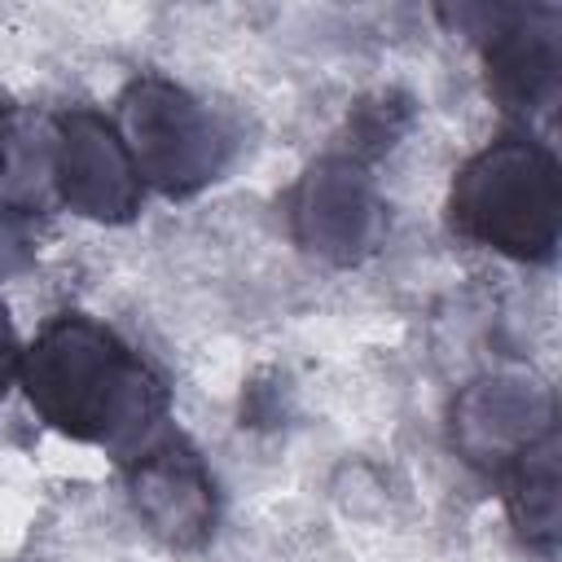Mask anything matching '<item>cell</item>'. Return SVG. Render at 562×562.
<instances>
[{
    "instance_id": "obj_1",
    "label": "cell",
    "mask_w": 562,
    "mask_h": 562,
    "mask_svg": "<svg viewBox=\"0 0 562 562\" xmlns=\"http://www.w3.org/2000/svg\"><path fill=\"white\" fill-rule=\"evenodd\" d=\"M18 386L57 435L136 457L167 417L162 378L110 325L61 312L22 347Z\"/></svg>"
},
{
    "instance_id": "obj_3",
    "label": "cell",
    "mask_w": 562,
    "mask_h": 562,
    "mask_svg": "<svg viewBox=\"0 0 562 562\" xmlns=\"http://www.w3.org/2000/svg\"><path fill=\"white\" fill-rule=\"evenodd\" d=\"M114 132L140 184H154L167 198H189L211 184L228 154V136L211 110L162 75H136L123 88Z\"/></svg>"
},
{
    "instance_id": "obj_8",
    "label": "cell",
    "mask_w": 562,
    "mask_h": 562,
    "mask_svg": "<svg viewBox=\"0 0 562 562\" xmlns=\"http://www.w3.org/2000/svg\"><path fill=\"white\" fill-rule=\"evenodd\" d=\"M18 364H22V342L13 338V325L0 307V395L9 391V382L18 378Z\"/></svg>"
},
{
    "instance_id": "obj_5",
    "label": "cell",
    "mask_w": 562,
    "mask_h": 562,
    "mask_svg": "<svg viewBox=\"0 0 562 562\" xmlns=\"http://www.w3.org/2000/svg\"><path fill=\"white\" fill-rule=\"evenodd\" d=\"M127 492L136 518L171 549H198L215 531V483L198 448L180 435L149 439L127 461Z\"/></svg>"
},
{
    "instance_id": "obj_6",
    "label": "cell",
    "mask_w": 562,
    "mask_h": 562,
    "mask_svg": "<svg viewBox=\"0 0 562 562\" xmlns=\"http://www.w3.org/2000/svg\"><path fill=\"white\" fill-rule=\"evenodd\" d=\"M483 26L479 53H483V75L487 92L501 101L509 114H540L558 101L562 83V53H558V26L553 9H479L474 13Z\"/></svg>"
},
{
    "instance_id": "obj_7",
    "label": "cell",
    "mask_w": 562,
    "mask_h": 562,
    "mask_svg": "<svg viewBox=\"0 0 562 562\" xmlns=\"http://www.w3.org/2000/svg\"><path fill=\"white\" fill-rule=\"evenodd\" d=\"M505 509L527 549L553 558L562 531V496H558V430L544 426L518 452L505 457Z\"/></svg>"
},
{
    "instance_id": "obj_2",
    "label": "cell",
    "mask_w": 562,
    "mask_h": 562,
    "mask_svg": "<svg viewBox=\"0 0 562 562\" xmlns=\"http://www.w3.org/2000/svg\"><path fill=\"white\" fill-rule=\"evenodd\" d=\"M448 224L457 237L505 259H549L562 233V176L553 149L527 132H505L483 145L452 176Z\"/></svg>"
},
{
    "instance_id": "obj_4",
    "label": "cell",
    "mask_w": 562,
    "mask_h": 562,
    "mask_svg": "<svg viewBox=\"0 0 562 562\" xmlns=\"http://www.w3.org/2000/svg\"><path fill=\"white\" fill-rule=\"evenodd\" d=\"M140 176L97 110H66L53 119V198L70 211L105 224H123L140 211Z\"/></svg>"
}]
</instances>
